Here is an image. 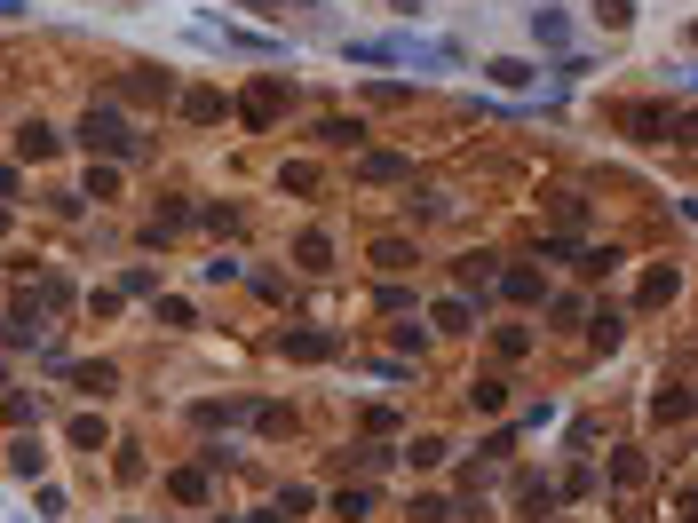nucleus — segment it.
Wrapping results in <instances>:
<instances>
[{
  "label": "nucleus",
  "mask_w": 698,
  "mask_h": 523,
  "mask_svg": "<svg viewBox=\"0 0 698 523\" xmlns=\"http://www.w3.org/2000/svg\"><path fill=\"white\" fill-rule=\"evenodd\" d=\"M80 143H88V159H135V127L119 119V104L80 111Z\"/></svg>",
  "instance_id": "obj_1"
},
{
  "label": "nucleus",
  "mask_w": 698,
  "mask_h": 523,
  "mask_svg": "<svg viewBox=\"0 0 698 523\" xmlns=\"http://www.w3.org/2000/svg\"><path fill=\"white\" fill-rule=\"evenodd\" d=\"M286 96H294V88H286L278 72H262V80H254V88L238 96V127H254V135H262V127H278V111H286Z\"/></svg>",
  "instance_id": "obj_2"
},
{
  "label": "nucleus",
  "mask_w": 698,
  "mask_h": 523,
  "mask_svg": "<svg viewBox=\"0 0 698 523\" xmlns=\"http://www.w3.org/2000/svg\"><path fill=\"white\" fill-rule=\"evenodd\" d=\"M278 349H286L294 365H326V357H334L342 341H334L326 325H286V333H278Z\"/></svg>",
  "instance_id": "obj_3"
},
{
  "label": "nucleus",
  "mask_w": 698,
  "mask_h": 523,
  "mask_svg": "<svg viewBox=\"0 0 698 523\" xmlns=\"http://www.w3.org/2000/svg\"><path fill=\"white\" fill-rule=\"evenodd\" d=\"M0 341H8V349H32V341H48V310H40L32 294H24L16 310L0 317Z\"/></svg>",
  "instance_id": "obj_4"
},
{
  "label": "nucleus",
  "mask_w": 698,
  "mask_h": 523,
  "mask_svg": "<svg viewBox=\"0 0 698 523\" xmlns=\"http://www.w3.org/2000/svg\"><path fill=\"white\" fill-rule=\"evenodd\" d=\"M310 143H318V151H357V143H365V119H342V111H326V119L310 127Z\"/></svg>",
  "instance_id": "obj_5"
},
{
  "label": "nucleus",
  "mask_w": 698,
  "mask_h": 523,
  "mask_svg": "<svg viewBox=\"0 0 698 523\" xmlns=\"http://www.w3.org/2000/svg\"><path fill=\"white\" fill-rule=\"evenodd\" d=\"M56 143H64V135H56L48 119H24V127H16V159H24V167H40V159H56Z\"/></svg>",
  "instance_id": "obj_6"
},
{
  "label": "nucleus",
  "mask_w": 698,
  "mask_h": 523,
  "mask_svg": "<svg viewBox=\"0 0 698 523\" xmlns=\"http://www.w3.org/2000/svg\"><path fill=\"white\" fill-rule=\"evenodd\" d=\"M349 175H357V183H365V191H381V183H405V175H413V167H405V159H397V151H365V159H357V167H349Z\"/></svg>",
  "instance_id": "obj_7"
},
{
  "label": "nucleus",
  "mask_w": 698,
  "mask_h": 523,
  "mask_svg": "<svg viewBox=\"0 0 698 523\" xmlns=\"http://www.w3.org/2000/svg\"><path fill=\"white\" fill-rule=\"evenodd\" d=\"M675 294H683V270H675V262H659V270H643V286H635V302H643V310H667Z\"/></svg>",
  "instance_id": "obj_8"
},
{
  "label": "nucleus",
  "mask_w": 698,
  "mask_h": 523,
  "mask_svg": "<svg viewBox=\"0 0 698 523\" xmlns=\"http://www.w3.org/2000/svg\"><path fill=\"white\" fill-rule=\"evenodd\" d=\"M619 127H627L635 143H667V111H659V104H627V111H619Z\"/></svg>",
  "instance_id": "obj_9"
},
{
  "label": "nucleus",
  "mask_w": 698,
  "mask_h": 523,
  "mask_svg": "<svg viewBox=\"0 0 698 523\" xmlns=\"http://www.w3.org/2000/svg\"><path fill=\"white\" fill-rule=\"evenodd\" d=\"M453 278H461V302H484V286L500 278V262H492V254H461V270H453Z\"/></svg>",
  "instance_id": "obj_10"
},
{
  "label": "nucleus",
  "mask_w": 698,
  "mask_h": 523,
  "mask_svg": "<svg viewBox=\"0 0 698 523\" xmlns=\"http://www.w3.org/2000/svg\"><path fill=\"white\" fill-rule=\"evenodd\" d=\"M294 262H302L310 278H326V270H334V238H326V230H302V238H294Z\"/></svg>",
  "instance_id": "obj_11"
},
{
  "label": "nucleus",
  "mask_w": 698,
  "mask_h": 523,
  "mask_svg": "<svg viewBox=\"0 0 698 523\" xmlns=\"http://www.w3.org/2000/svg\"><path fill=\"white\" fill-rule=\"evenodd\" d=\"M413 262H421V254H413V238H373V270H381V278H405Z\"/></svg>",
  "instance_id": "obj_12"
},
{
  "label": "nucleus",
  "mask_w": 698,
  "mask_h": 523,
  "mask_svg": "<svg viewBox=\"0 0 698 523\" xmlns=\"http://www.w3.org/2000/svg\"><path fill=\"white\" fill-rule=\"evenodd\" d=\"M516 508H524L532 523H548L556 516V484H548V476H524V484H516Z\"/></svg>",
  "instance_id": "obj_13"
},
{
  "label": "nucleus",
  "mask_w": 698,
  "mask_h": 523,
  "mask_svg": "<svg viewBox=\"0 0 698 523\" xmlns=\"http://www.w3.org/2000/svg\"><path fill=\"white\" fill-rule=\"evenodd\" d=\"M199 428H238V420H254V397H215V405H199Z\"/></svg>",
  "instance_id": "obj_14"
},
{
  "label": "nucleus",
  "mask_w": 698,
  "mask_h": 523,
  "mask_svg": "<svg viewBox=\"0 0 698 523\" xmlns=\"http://www.w3.org/2000/svg\"><path fill=\"white\" fill-rule=\"evenodd\" d=\"M223 88H183V119H191V127H215V119H223Z\"/></svg>",
  "instance_id": "obj_15"
},
{
  "label": "nucleus",
  "mask_w": 698,
  "mask_h": 523,
  "mask_svg": "<svg viewBox=\"0 0 698 523\" xmlns=\"http://www.w3.org/2000/svg\"><path fill=\"white\" fill-rule=\"evenodd\" d=\"M127 96H135V104H167V96H175V80H167L159 64H135V80H127Z\"/></svg>",
  "instance_id": "obj_16"
},
{
  "label": "nucleus",
  "mask_w": 698,
  "mask_h": 523,
  "mask_svg": "<svg viewBox=\"0 0 698 523\" xmlns=\"http://www.w3.org/2000/svg\"><path fill=\"white\" fill-rule=\"evenodd\" d=\"M500 294H508V302H548V278L516 262V270H500Z\"/></svg>",
  "instance_id": "obj_17"
},
{
  "label": "nucleus",
  "mask_w": 698,
  "mask_h": 523,
  "mask_svg": "<svg viewBox=\"0 0 698 523\" xmlns=\"http://www.w3.org/2000/svg\"><path fill=\"white\" fill-rule=\"evenodd\" d=\"M342 460H349V468H357V476H381V468H389L397 452H389V436H365V444H349Z\"/></svg>",
  "instance_id": "obj_18"
},
{
  "label": "nucleus",
  "mask_w": 698,
  "mask_h": 523,
  "mask_svg": "<svg viewBox=\"0 0 698 523\" xmlns=\"http://www.w3.org/2000/svg\"><path fill=\"white\" fill-rule=\"evenodd\" d=\"M484 80H492V88H532V80H540V64H524V56H500V64H484Z\"/></svg>",
  "instance_id": "obj_19"
},
{
  "label": "nucleus",
  "mask_w": 698,
  "mask_h": 523,
  "mask_svg": "<svg viewBox=\"0 0 698 523\" xmlns=\"http://www.w3.org/2000/svg\"><path fill=\"white\" fill-rule=\"evenodd\" d=\"M167 500H183V508H207V468H175V476H167Z\"/></svg>",
  "instance_id": "obj_20"
},
{
  "label": "nucleus",
  "mask_w": 698,
  "mask_h": 523,
  "mask_svg": "<svg viewBox=\"0 0 698 523\" xmlns=\"http://www.w3.org/2000/svg\"><path fill=\"white\" fill-rule=\"evenodd\" d=\"M429 317H437V333H476V302H461V294H445Z\"/></svg>",
  "instance_id": "obj_21"
},
{
  "label": "nucleus",
  "mask_w": 698,
  "mask_h": 523,
  "mask_svg": "<svg viewBox=\"0 0 698 523\" xmlns=\"http://www.w3.org/2000/svg\"><path fill=\"white\" fill-rule=\"evenodd\" d=\"M72 389H80V397H112V389H119V373L104 365V357H96V365H72Z\"/></svg>",
  "instance_id": "obj_22"
},
{
  "label": "nucleus",
  "mask_w": 698,
  "mask_h": 523,
  "mask_svg": "<svg viewBox=\"0 0 698 523\" xmlns=\"http://www.w3.org/2000/svg\"><path fill=\"white\" fill-rule=\"evenodd\" d=\"M587 341H595V349L611 357V349L627 341V317H619V310H595V317H587Z\"/></svg>",
  "instance_id": "obj_23"
},
{
  "label": "nucleus",
  "mask_w": 698,
  "mask_h": 523,
  "mask_svg": "<svg viewBox=\"0 0 698 523\" xmlns=\"http://www.w3.org/2000/svg\"><path fill=\"white\" fill-rule=\"evenodd\" d=\"M64 436H72L80 452H104V444H112V428H104V413H72V428H64Z\"/></svg>",
  "instance_id": "obj_24"
},
{
  "label": "nucleus",
  "mask_w": 698,
  "mask_h": 523,
  "mask_svg": "<svg viewBox=\"0 0 698 523\" xmlns=\"http://www.w3.org/2000/svg\"><path fill=\"white\" fill-rule=\"evenodd\" d=\"M80 199H119V159H88V183Z\"/></svg>",
  "instance_id": "obj_25"
},
{
  "label": "nucleus",
  "mask_w": 698,
  "mask_h": 523,
  "mask_svg": "<svg viewBox=\"0 0 698 523\" xmlns=\"http://www.w3.org/2000/svg\"><path fill=\"white\" fill-rule=\"evenodd\" d=\"M334 516L365 523V516H373V484H342V492H334Z\"/></svg>",
  "instance_id": "obj_26"
},
{
  "label": "nucleus",
  "mask_w": 698,
  "mask_h": 523,
  "mask_svg": "<svg viewBox=\"0 0 698 523\" xmlns=\"http://www.w3.org/2000/svg\"><path fill=\"white\" fill-rule=\"evenodd\" d=\"M492 357H500V365L532 357V325H500V333H492Z\"/></svg>",
  "instance_id": "obj_27"
},
{
  "label": "nucleus",
  "mask_w": 698,
  "mask_h": 523,
  "mask_svg": "<svg viewBox=\"0 0 698 523\" xmlns=\"http://www.w3.org/2000/svg\"><path fill=\"white\" fill-rule=\"evenodd\" d=\"M468 405H476V413H500V405H508V381H500V373H476V381H468Z\"/></svg>",
  "instance_id": "obj_28"
},
{
  "label": "nucleus",
  "mask_w": 698,
  "mask_h": 523,
  "mask_svg": "<svg viewBox=\"0 0 698 523\" xmlns=\"http://www.w3.org/2000/svg\"><path fill=\"white\" fill-rule=\"evenodd\" d=\"M445 452H453L445 436H413V444H405L397 460H405V468H445Z\"/></svg>",
  "instance_id": "obj_29"
},
{
  "label": "nucleus",
  "mask_w": 698,
  "mask_h": 523,
  "mask_svg": "<svg viewBox=\"0 0 698 523\" xmlns=\"http://www.w3.org/2000/svg\"><path fill=\"white\" fill-rule=\"evenodd\" d=\"M278 191L310 199V191H318V167H310V159H286V167H278Z\"/></svg>",
  "instance_id": "obj_30"
},
{
  "label": "nucleus",
  "mask_w": 698,
  "mask_h": 523,
  "mask_svg": "<svg viewBox=\"0 0 698 523\" xmlns=\"http://www.w3.org/2000/svg\"><path fill=\"white\" fill-rule=\"evenodd\" d=\"M8 468H16V476H40V468H48L40 436H16V444H8Z\"/></svg>",
  "instance_id": "obj_31"
},
{
  "label": "nucleus",
  "mask_w": 698,
  "mask_h": 523,
  "mask_svg": "<svg viewBox=\"0 0 698 523\" xmlns=\"http://www.w3.org/2000/svg\"><path fill=\"white\" fill-rule=\"evenodd\" d=\"M611 484H619V492L651 484V460H643V452H619V460H611Z\"/></svg>",
  "instance_id": "obj_32"
},
{
  "label": "nucleus",
  "mask_w": 698,
  "mask_h": 523,
  "mask_svg": "<svg viewBox=\"0 0 698 523\" xmlns=\"http://www.w3.org/2000/svg\"><path fill=\"white\" fill-rule=\"evenodd\" d=\"M651 413H659V420H691V389H683V381H667V389L651 397Z\"/></svg>",
  "instance_id": "obj_33"
},
{
  "label": "nucleus",
  "mask_w": 698,
  "mask_h": 523,
  "mask_svg": "<svg viewBox=\"0 0 698 523\" xmlns=\"http://www.w3.org/2000/svg\"><path fill=\"white\" fill-rule=\"evenodd\" d=\"M548 214H556L564 230H580V222H587V199H580V191H548Z\"/></svg>",
  "instance_id": "obj_34"
},
{
  "label": "nucleus",
  "mask_w": 698,
  "mask_h": 523,
  "mask_svg": "<svg viewBox=\"0 0 698 523\" xmlns=\"http://www.w3.org/2000/svg\"><path fill=\"white\" fill-rule=\"evenodd\" d=\"M532 32H540V48H564V40H572V24H564L556 8H532Z\"/></svg>",
  "instance_id": "obj_35"
},
{
  "label": "nucleus",
  "mask_w": 698,
  "mask_h": 523,
  "mask_svg": "<svg viewBox=\"0 0 698 523\" xmlns=\"http://www.w3.org/2000/svg\"><path fill=\"white\" fill-rule=\"evenodd\" d=\"M183 222H191V207H183V199H167V207L151 214V246H159V238H175Z\"/></svg>",
  "instance_id": "obj_36"
},
{
  "label": "nucleus",
  "mask_w": 698,
  "mask_h": 523,
  "mask_svg": "<svg viewBox=\"0 0 698 523\" xmlns=\"http://www.w3.org/2000/svg\"><path fill=\"white\" fill-rule=\"evenodd\" d=\"M595 24H603V32H627V24H635V0H595Z\"/></svg>",
  "instance_id": "obj_37"
},
{
  "label": "nucleus",
  "mask_w": 698,
  "mask_h": 523,
  "mask_svg": "<svg viewBox=\"0 0 698 523\" xmlns=\"http://www.w3.org/2000/svg\"><path fill=\"white\" fill-rule=\"evenodd\" d=\"M310 508H318V492H310V484H286V492H278V516H286V523L310 516Z\"/></svg>",
  "instance_id": "obj_38"
},
{
  "label": "nucleus",
  "mask_w": 698,
  "mask_h": 523,
  "mask_svg": "<svg viewBox=\"0 0 698 523\" xmlns=\"http://www.w3.org/2000/svg\"><path fill=\"white\" fill-rule=\"evenodd\" d=\"M254 428H270V436H294V405H254Z\"/></svg>",
  "instance_id": "obj_39"
},
{
  "label": "nucleus",
  "mask_w": 698,
  "mask_h": 523,
  "mask_svg": "<svg viewBox=\"0 0 698 523\" xmlns=\"http://www.w3.org/2000/svg\"><path fill=\"white\" fill-rule=\"evenodd\" d=\"M405 516H413V523H453V508H445L437 492H413V508H405Z\"/></svg>",
  "instance_id": "obj_40"
},
{
  "label": "nucleus",
  "mask_w": 698,
  "mask_h": 523,
  "mask_svg": "<svg viewBox=\"0 0 698 523\" xmlns=\"http://www.w3.org/2000/svg\"><path fill=\"white\" fill-rule=\"evenodd\" d=\"M119 294H135V302H143V294H159V270H151V262H135V270L119 278Z\"/></svg>",
  "instance_id": "obj_41"
},
{
  "label": "nucleus",
  "mask_w": 698,
  "mask_h": 523,
  "mask_svg": "<svg viewBox=\"0 0 698 523\" xmlns=\"http://www.w3.org/2000/svg\"><path fill=\"white\" fill-rule=\"evenodd\" d=\"M32 302H40V310H64V302H72V286H64V278H56V270H48V278H40V294H32Z\"/></svg>",
  "instance_id": "obj_42"
},
{
  "label": "nucleus",
  "mask_w": 698,
  "mask_h": 523,
  "mask_svg": "<svg viewBox=\"0 0 698 523\" xmlns=\"http://www.w3.org/2000/svg\"><path fill=\"white\" fill-rule=\"evenodd\" d=\"M0 413L16 420V428H24V420H40V389H32V397H0Z\"/></svg>",
  "instance_id": "obj_43"
},
{
  "label": "nucleus",
  "mask_w": 698,
  "mask_h": 523,
  "mask_svg": "<svg viewBox=\"0 0 698 523\" xmlns=\"http://www.w3.org/2000/svg\"><path fill=\"white\" fill-rule=\"evenodd\" d=\"M540 254H548V262H580V238H572V230H564V238H540Z\"/></svg>",
  "instance_id": "obj_44"
},
{
  "label": "nucleus",
  "mask_w": 698,
  "mask_h": 523,
  "mask_svg": "<svg viewBox=\"0 0 698 523\" xmlns=\"http://www.w3.org/2000/svg\"><path fill=\"white\" fill-rule=\"evenodd\" d=\"M548 317L556 325H580V294H548Z\"/></svg>",
  "instance_id": "obj_45"
},
{
  "label": "nucleus",
  "mask_w": 698,
  "mask_h": 523,
  "mask_svg": "<svg viewBox=\"0 0 698 523\" xmlns=\"http://www.w3.org/2000/svg\"><path fill=\"white\" fill-rule=\"evenodd\" d=\"M365 436H397V413L389 405H365Z\"/></svg>",
  "instance_id": "obj_46"
},
{
  "label": "nucleus",
  "mask_w": 698,
  "mask_h": 523,
  "mask_svg": "<svg viewBox=\"0 0 698 523\" xmlns=\"http://www.w3.org/2000/svg\"><path fill=\"white\" fill-rule=\"evenodd\" d=\"M16 191H24V175H16V167H0V199H16Z\"/></svg>",
  "instance_id": "obj_47"
},
{
  "label": "nucleus",
  "mask_w": 698,
  "mask_h": 523,
  "mask_svg": "<svg viewBox=\"0 0 698 523\" xmlns=\"http://www.w3.org/2000/svg\"><path fill=\"white\" fill-rule=\"evenodd\" d=\"M8 16H24V0H0V24H8Z\"/></svg>",
  "instance_id": "obj_48"
},
{
  "label": "nucleus",
  "mask_w": 698,
  "mask_h": 523,
  "mask_svg": "<svg viewBox=\"0 0 698 523\" xmlns=\"http://www.w3.org/2000/svg\"><path fill=\"white\" fill-rule=\"evenodd\" d=\"M254 523H286V516H278V508H262V516H254Z\"/></svg>",
  "instance_id": "obj_49"
},
{
  "label": "nucleus",
  "mask_w": 698,
  "mask_h": 523,
  "mask_svg": "<svg viewBox=\"0 0 698 523\" xmlns=\"http://www.w3.org/2000/svg\"><path fill=\"white\" fill-rule=\"evenodd\" d=\"M389 8H405V16H413V8H421V0H389Z\"/></svg>",
  "instance_id": "obj_50"
},
{
  "label": "nucleus",
  "mask_w": 698,
  "mask_h": 523,
  "mask_svg": "<svg viewBox=\"0 0 698 523\" xmlns=\"http://www.w3.org/2000/svg\"><path fill=\"white\" fill-rule=\"evenodd\" d=\"M0 389H8V365H0Z\"/></svg>",
  "instance_id": "obj_51"
},
{
  "label": "nucleus",
  "mask_w": 698,
  "mask_h": 523,
  "mask_svg": "<svg viewBox=\"0 0 698 523\" xmlns=\"http://www.w3.org/2000/svg\"><path fill=\"white\" fill-rule=\"evenodd\" d=\"M0 230H8V207H0Z\"/></svg>",
  "instance_id": "obj_52"
}]
</instances>
